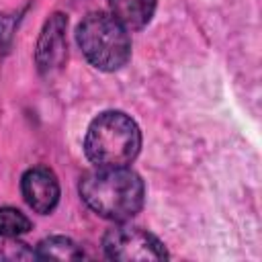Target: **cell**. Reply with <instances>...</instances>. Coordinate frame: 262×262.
Returning a JSON list of instances; mask_svg holds the SVG:
<instances>
[{"mask_svg":"<svg viewBox=\"0 0 262 262\" xmlns=\"http://www.w3.org/2000/svg\"><path fill=\"white\" fill-rule=\"evenodd\" d=\"M141 147L137 123L121 111H104L92 119L84 137V154L94 166H127Z\"/></svg>","mask_w":262,"mask_h":262,"instance_id":"2","label":"cell"},{"mask_svg":"<svg viewBox=\"0 0 262 262\" xmlns=\"http://www.w3.org/2000/svg\"><path fill=\"white\" fill-rule=\"evenodd\" d=\"M33 229L31 219L14 209V207H0V235L4 237H18Z\"/></svg>","mask_w":262,"mask_h":262,"instance_id":"9","label":"cell"},{"mask_svg":"<svg viewBox=\"0 0 262 262\" xmlns=\"http://www.w3.org/2000/svg\"><path fill=\"white\" fill-rule=\"evenodd\" d=\"M31 258H37V254L29 250L27 244L16 242V237L0 235V260H31Z\"/></svg>","mask_w":262,"mask_h":262,"instance_id":"10","label":"cell"},{"mask_svg":"<svg viewBox=\"0 0 262 262\" xmlns=\"http://www.w3.org/2000/svg\"><path fill=\"white\" fill-rule=\"evenodd\" d=\"M111 14L127 29V31H137L143 29L154 12L158 0H106Z\"/></svg>","mask_w":262,"mask_h":262,"instance_id":"7","label":"cell"},{"mask_svg":"<svg viewBox=\"0 0 262 262\" xmlns=\"http://www.w3.org/2000/svg\"><path fill=\"white\" fill-rule=\"evenodd\" d=\"M76 41L84 57L102 72L121 70L131 57V39L127 29L111 12H90L76 29Z\"/></svg>","mask_w":262,"mask_h":262,"instance_id":"3","label":"cell"},{"mask_svg":"<svg viewBox=\"0 0 262 262\" xmlns=\"http://www.w3.org/2000/svg\"><path fill=\"white\" fill-rule=\"evenodd\" d=\"M104 256L121 262H151L166 260V246L149 231L133 225H115L102 235Z\"/></svg>","mask_w":262,"mask_h":262,"instance_id":"4","label":"cell"},{"mask_svg":"<svg viewBox=\"0 0 262 262\" xmlns=\"http://www.w3.org/2000/svg\"><path fill=\"white\" fill-rule=\"evenodd\" d=\"M20 192L25 203L41 215H49L59 203V182L47 166H33L20 178Z\"/></svg>","mask_w":262,"mask_h":262,"instance_id":"5","label":"cell"},{"mask_svg":"<svg viewBox=\"0 0 262 262\" xmlns=\"http://www.w3.org/2000/svg\"><path fill=\"white\" fill-rule=\"evenodd\" d=\"M78 192L96 215L111 221L135 217L145 201V184L127 166H96L80 178Z\"/></svg>","mask_w":262,"mask_h":262,"instance_id":"1","label":"cell"},{"mask_svg":"<svg viewBox=\"0 0 262 262\" xmlns=\"http://www.w3.org/2000/svg\"><path fill=\"white\" fill-rule=\"evenodd\" d=\"M37 258L41 260H80L84 258V252L76 242L63 235H49L37 244L35 250Z\"/></svg>","mask_w":262,"mask_h":262,"instance_id":"8","label":"cell"},{"mask_svg":"<svg viewBox=\"0 0 262 262\" xmlns=\"http://www.w3.org/2000/svg\"><path fill=\"white\" fill-rule=\"evenodd\" d=\"M66 18L61 14H53V18L45 25L39 45H37V63L41 72H49L51 68L59 66L66 55V39H63Z\"/></svg>","mask_w":262,"mask_h":262,"instance_id":"6","label":"cell"}]
</instances>
